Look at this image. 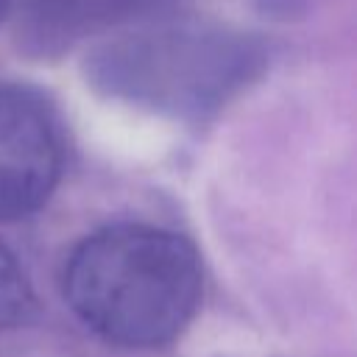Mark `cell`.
<instances>
[{
    "label": "cell",
    "mask_w": 357,
    "mask_h": 357,
    "mask_svg": "<svg viewBox=\"0 0 357 357\" xmlns=\"http://www.w3.org/2000/svg\"><path fill=\"white\" fill-rule=\"evenodd\" d=\"M64 170V134L33 89L0 84V220L36 212Z\"/></svg>",
    "instance_id": "obj_3"
},
{
    "label": "cell",
    "mask_w": 357,
    "mask_h": 357,
    "mask_svg": "<svg viewBox=\"0 0 357 357\" xmlns=\"http://www.w3.org/2000/svg\"><path fill=\"white\" fill-rule=\"evenodd\" d=\"M98 84L134 103L198 114L234 92L254 67L251 45L229 31L167 22L120 36L95 56Z\"/></svg>",
    "instance_id": "obj_2"
},
{
    "label": "cell",
    "mask_w": 357,
    "mask_h": 357,
    "mask_svg": "<svg viewBox=\"0 0 357 357\" xmlns=\"http://www.w3.org/2000/svg\"><path fill=\"white\" fill-rule=\"evenodd\" d=\"M20 6V39L42 53L139 14L153 0H11Z\"/></svg>",
    "instance_id": "obj_4"
},
{
    "label": "cell",
    "mask_w": 357,
    "mask_h": 357,
    "mask_svg": "<svg viewBox=\"0 0 357 357\" xmlns=\"http://www.w3.org/2000/svg\"><path fill=\"white\" fill-rule=\"evenodd\" d=\"M33 312L31 282L17 257L0 243V329L22 324Z\"/></svg>",
    "instance_id": "obj_5"
},
{
    "label": "cell",
    "mask_w": 357,
    "mask_h": 357,
    "mask_svg": "<svg viewBox=\"0 0 357 357\" xmlns=\"http://www.w3.org/2000/svg\"><path fill=\"white\" fill-rule=\"evenodd\" d=\"M8 8H11V0H0V17H3Z\"/></svg>",
    "instance_id": "obj_6"
},
{
    "label": "cell",
    "mask_w": 357,
    "mask_h": 357,
    "mask_svg": "<svg viewBox=\"0 0 357 357\" xmlns=\"http://www.w3.org/2000/svg\"><path fill=\"white\" fill-rule=\"evenodd\" d=\"M61 290L70 310L103 340L159 349L195 318L204 265L195 245L173 229L114 223L75 243Z\"/></svg>",
    "instance_id": "obj_1"
}]
</instances>
